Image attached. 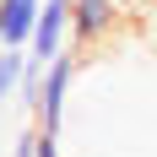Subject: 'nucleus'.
<instances>
[{"instance_id":"1","label":"nucleus","mask_w":157,"mask_h":157,"mask_svg":"<svg viewBox=\"0 0 157 157\" xmlns=\"http://www.w3.org/2000/svg\"><path fill=\"white\" fill-rule=\"evenodd\" d=\"M71 81H76V54H60V60L44 65V81H38V103H33V125L44 136H60L65 125V98H71Z\"/></svg>"},{"instance_id":"2","label":"nucleus","mask_w":157,"mask_h":157,"mask_svg":"<svg viewBox=\"0 0 157 157\" xmlns=\"http://www.w3.org/2000/svg\"><path fill=\"white\" fill-rule=\"evenodd\" d=\"M65 38H71V0H44V11H38V22H33V38H27V60L33 65L60 60Z\"/></svg>"},{"instance_id":"3","label":"nucleus","mask_w":157,"mask_h":157,"mask_svg":"<svg viewBox=\"0 0 157 157\" xmlns=\"http://www.w3.org/2000/svg\"><path fill=\"white\" fill-rule=\"evenodd\" d=\"M44 0H0V49H27Z\"/></svg>"},{"instance_id":"4","label":"nucleus","mask_w":157,"mask_h":157,"mask_svg":"<svg viewBox=\"0 0 157 157\" xmlns=\"http://www.w3.org/2000/svg\"><path fill=\"white\" fill-rule=\"evenodd\" d=\"M114 27V0H71V38L98 44Z\"/></svg>"},{"instance_id":"5","label":"nucleus","mask_w":157,"mask_h":157,"mask_svg":"<svg viewBox=\"0 0 157 157\" xmlns=\"http://www.w3.org/2000/svg\"><path fill=\"white\" fill-rule=\"evenodd\" d=\"M22 76H27V49H0V103L22 92Z\"/></svg>"},{"instance_id":"6","label":"nucleus","mask_w":157,"mask_h":157,"mask_svg":"<svg viewBox=\"0 0 157 157\" xmlns=\"http://www.w3.org/2000/svg\"><path fill=\"white\" fill-rule=\"evenodd\" d=\"M11 157H38V125L16 136V146H11Z\"/></svg>"},{"instance_id":"7","label":"nucleus","mask_w":157,"mask_h":157,"mask_svg":"<svg viewBox=\"0 0 157 157\" xmlns=\"http://www.w3.org/2000/svg\"><path fill=\"white\" fill-rule=\"evenodd\" d=\"M38 157H60V136H44L38 130Z\"/></svg>"}]
</instances>
